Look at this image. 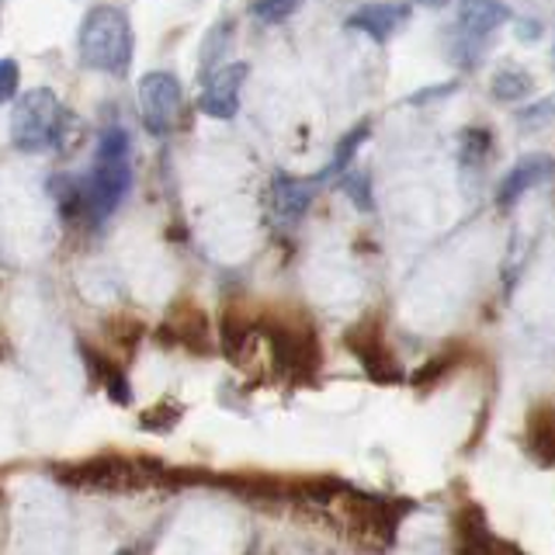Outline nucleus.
<instances>
[{
  "label": "nucleus",
  "instance_id": "obj_16",
  "mask_svg": "<svg viewBox=\"0 0 555 555\" xmlns=\"http://www.w3.org/2000/svg\"><path fill=\"white\" fill-rule=\"evenodd\" d=\"M528 455L538 465H555V406H538L528 416Z\"/></svg>",
  "mask_w": 555,
  "mask_h": 555
},
{
  "label": "nucleus",
  "instance_id": "obj_24",
  "mask_svg": "<svg viewBox=\"0 0 555 555\" xmlns=\"http://www.w3.org/2000/svg\"><path fill=\"white\" fill-rule=\"evenodd\" d=\"M340 188L347 191V198H351L358 208H364V212H372V198H369V173H364V170L347 173Z\"/></svg>",
  "mask_w": 555,
  "mask_h": 555
},
{
  "label": "nucleus",
  "instance_id": "obj_1",
  "mask_svg": "<svg viewBox=\"0 0 555 555\" xmlns=\"http://www.w3.org/2000/svg\"><path fill=\"white\" fill-rule=\"evenodd\" d=\"M77 46H80L83 66L101 69V74H112V77L129 74L132 46H135L129 14L121 8H115V4L91 8L83 14V22H80Z\"/></svg>",
  "mask_w": 555,
  "mask_h": 555
},
{
  "label": "nucleus",
  "instance_id": "obj_10",
  "mask_svg": "<svg viewBox=\"0 0 555 555\" xmlns=\"http://www.w3.org/2000/svg\"><path fill=\"white\" fill-rule=\"evenodd\" d=\"M156 340L181 344L191 354H212V330H208V317L195 302H181L170 312V320L156 330Z\"/></svg>",
  "mask_w": 555,
  "mask_h": 555
},
{
  "label": "nucleus",
  "instance_id": "obj_19",
  "mask_svg": "<svg viewBox=\"0 0 555 555\" xmlns=\"http://www.w3.org/2000/svg\"><path fill=\"white\" fill-rule=\"evenodd\" d=\"M364 139H369V126H358V129L347 132L337 143V150H334V160H330V167L320 173V178H330V173H344L347 167H351L354 153H358V146L364 143Z\"/></svg>",
  "mask_w": 555,
  "mask_h": 555
},
{
  "label": "nucleus",
  "instance_id": "obj_12",
  "mask_svg": "<svg viewBox=\"0 0 555 555\" xmlns=\"http://www.w3.org/2000/svg\"><path fill=\"white\" fill-rule=\"evenodd\" d=\"M317 198V181H302V178H288V173H274L271 181V208L274 216L285 225L299 222L306 216V208Z\"/></svg>",
  "mask_w": 555,
  "mask_h": 555
},
{
  "label": "nucleus",
  "instance_id": "obj_5",
  "mask_svg": "<svg viewBox=\"0 0 555 555\" xmlns=\"http://www.w3.org/2000/svg\"><path fill=\"white\" fill-rule=\"evenodd\" d=\"M129 188H132L129 160H94L91 178L83 184V212L94 222L108 219L115 208L126 202Z\"/></svg>",
  "mask_w": 555,
  "mask_h": 555
},
{
  "label": "nucleus",
  "instance_id": "obj_9",
  "mask_svg": "<svg viewBox=\"0 0 555 555\" xmlns=\"http://www.w3.org/2000/svg\"><path fill=\"white\" fill-rule=\"evenodd\" d=\"M247 74H250L247 63L216 66L212 74L205 77V87L198 91V112L208 115V118L230 121L240 112V91H243V80H247Z\"/></svg>",
  "mask_w": 555,
  "mask_h": 555
},
{
  "label": "nucleus",
  "instance_id": "obj_2",
  "mask_svg": "<svg viewBox=\"0 0 555 555\" xmlns=\"http://www.w3.org/2000/svg\"><path fill=\"white\" fill-rule=\"evenodd\" d=\"M69 115L63 101L49 91V87H31L17 98L11 112V143L22 153H46L56 150L66 135Z\"/></svg>",
  "mask_w": 555,
  "mask_h": 555
},
{
  "label": "nucleus",
  "instance_id": "obj_8",
  "mask_svg": "<svg viewBox=\"0 0 555 555\" xmlns=\"http://www.w3.org/2000/svg\"><path fill=\"white\" fill-rule=\"evenodd\" d=\"M511 11L503 4H486V0H473L459 11V31H455V52L462 63L479 60L482 46L490 42V35L507 22Z\"/></svg>",
  "mask_w": 555,
  "mask_h": 555
},
{
  "label": "nucleus",
  "instance_id": "obj_18",
  "mask_svg": "<svg viewBox=\"0 0 555 555\" xmlns=\"http://www.w3.org/2000/svg\"><path fill=\"white\" fill-rule=\"evenodd\" d=\"M531 94V74L514 63L500 66L493 74V98L496 101H520Z\"/></svg>",
  "mask_w": 555,
  "mask_h": 555
},
{
  "label": "nucleus",
  "instance_id": "obj_4",
  "mask_svg": "<svg viewBox=\"0 0 555 555\" xmlns=\"http://www.w3.org/2000/svg\"><path fill=\"white\" fill-rule=\"evenodd\" d=\"M135 98H139V118H143L150 135H170L178 129L184 91H181V80L173 74H164V69L143 74L135 83Z\"/></svg>",
  "mask_w": 555,
  "mask_h": 555
},
{
  "label": "nucleus",
  "instance_id": "obj_13",
  "mask_svg": "<svg viewBox=\"0 0 555 555\" xmlns=\"http://www.w3.org/2000/svg\"><path fill=\"white\" fill-rule=\"evenodd\" d=\"M410 22V8L406 4H364L351 17H347V28L372 35L375 42H386L392 35Z\"/></svg>",
  "mask_w": 555,
  "mask_h": 555
},
{
  "label": "nucleus",
  "instance_id": "obj_11",
  "mask_svg": "<svg viewBox=\"0 0 555 555\" xmlns=\"http://www.w3.org/2000/svg\"><path fill=\"white\" fill-rule=\"evenodd\" d=\"M555 173V160L548 153H531V156H520V160L507 170V178L500 181V208H511L514 202H520L528 195L531 188L545 184Z\"/></svg>",
  "mask_w": 555,
  "mask_h": 555
},
{
  "label": "nucleus",
  "instance_id": "obj_25",
  "mask_svg": "<svg viewBox=\"0 0 555 555\" xmlns=\"http://www.w3.org/2000/svg\"><path fill=\"white\" fill-rule=\"evenodd\" d=\"M17 87H22V74H17V63L14 60H0V104L14 101Z\"/></svg>",
  "mask_w": 555,
  "mask_h": 555
},
{
  "label": "nucleus",
  "instance_id": "obj_6",
  "mask_svg": "<svg viewBox=\"0 0 555 555\" xmlns=\"http://www.w3.org/2000/svg\"><path fill=\"white\" fill-rule=\"evenodd\" d=\"M60 479L91 486V490H139V486H146L143 462H132L121 455H98L80 465H69L66 473H60Z\"/></svg>",
  "mask_w": 555,
  "mask_h": 555
},
{
  "label": "nucleus",
  "instance_id": "obj_23",
  "mask_svg": "<svg viewBox=\"0 0 555 555\" xmlns=\"http://www.w3.org/2000/svg\"><path fill=\"white\" fill-rule=\"evenodd\" d=\"M295 11H299V4H295V0H260V4L250 8V14L260 17V22H268V25L285 22V17H292Z\"/></svg>",
  "mask_w": 555,
  "mask_h": 555
},
{
  "label": "nucleus",
  "instance_id": "obj_22",
  "mask_svg": "<svg viewBox=\"0 0 555 555\" xmlns=\"http://www.w3.org/2000/svg\"><path fill=\"white\" fill-rule=\"evenodd\" d=\"M486 153H490V132L486 129H468L462 135V164L473 170L486 164Z\"/></svg>",
  "mask_w": 555,
  "mask_h": 555
},
{
  "label": "nucleus",
  "instance_id": "obj_15",
  "mask_svg": "<svg viewBox=\"0 0 555 555\" xmlns=\"http://www.w3.org/2000/svg\"><path fill=\"white\" fill-rule=\"evenodd\" d=\"M80 347V354H83V364H87V372H91V378L98 382V386H104V392L112 396V403H118V406H129L132 403V392H129V382H126V375H121L115 364L104 358V354H98L91 344L87 340H80L77 344Z\"/></svg>",
  "mask_w": 555,
  "mask_h": 555
},
{
  "label": "nucleus",
  "instance_id": "obj_21",
  "mask_svg": "<svg viewBox=\"0 0 555 555\" xmlns=\"http://www.w3.org/2000/svg\"><path fill=\"white\" fill-rule=\"evenodd\" d=\"M181 413L184 410L178 403H160V406H153V410H146L143 416H139V427L150 430V434H170L173 427H178Z\"/></svg>",
  "mask_w": 555,
  "mask_h": 555
},
{
  "label": "nucleus",
  "instance_id": "obj_20",
  "mask_svg": "<svg viewBox=\"0 0 555 555\" xmlns=\"http://www.w3.org/2000/svg\"><path fill=\"white\" fill-rule=\"evenodd\" d=\"M49 191L56 195L60 202V212L66 219H77L83 212V191L77 188V181H69V178H52L49 181Z\"/></svg>",
  "mask_w": 555,
  "mask_h": 555
},
{
  "label": "nucleus",
  "instance_id": "obj_14",
  "mask_svg": "<svg viewBox=\"0 0 555 555\" xmlns=\"http://www.w3.org/2000/svg\"><path fill=\"white\" fill-rule=\"evenodd\" d=\"M455 548L459 555H500V545L486 525V517L479 507H462L459 517H455Z\"/></svg>",
  "mask_w": 555,
  "mask_h": 555
},
{
  "label": "nucleus",
  "instance_id": "obj_17",
  "mask_svg": "<svg viewBox=\"0 0 555 555\" xmlns=\"http://www.w3.org/2000/svg\"><path fill=\"white\" fill-rule=\"evenodd\" d=\"M254 334V323L236 317V312H225L222 323H219V351L230 358L233 364H240L243 351H247V340Z\"/></svg>",
  "mask_w": 555,
  "mask_h": 555
},
{
  "label": "nucleus",
  "instance_id": "obj_7",
  "mask_svg": "<svg viewBox=\"0 0 555 555\" xmlns=\"http://www.w3.org/2000/svg\"><path fill=\"white\" fill-rule=\"evenodd\" d=\"M344 344H347V351L361 361V369L369 372L372 382H399L403 378V369H399L396 354L386 347V337H382V326L375 317L361 320L358 326L347 330Z\"/></svg>",
  "mask_w": 555,
  "mask_h": 555
},
{
  "label": "nucleus",
  "instance_id": "obj_3",
  "mask_svg": "<svg viewBox=\"0 0 555 555\" xmlns=\"http://www.w3.org/2000/svg\"><path fill=\"white\" fill-rule=\"evenodd\" d=\"M254 330H264V337L271 344V354L278 372H285L292 378H312L320 369V344L317 334L309 326H299L292 320H271V323H254Z\"/></svg>",
  "mask_w": 555,
  "mask_h": 555
}]
</instances>
